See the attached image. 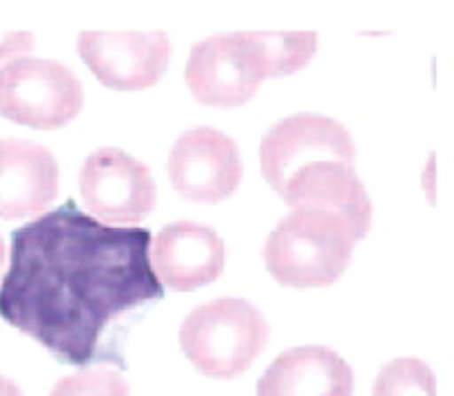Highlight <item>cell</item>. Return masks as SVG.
<instances>
[{
    "instance_id": "19",
    "label": "cell",
    "mask_w": 454,
    "mask_h": 396,
    "mask_svg": "<svg viewBox=\"0 0 454 396\" xmlns=\"http://www.w3.org/2000/svg\"><path fill=\"white\" fill-rule=\"evenodd\" d=\"M4 264V242H3V235H0V268Z\"/></svg>"
},
{
    "instance_id": "7",
    "label": "cell",
    "mask_w": 454,
    "mask_h": 396,
    "mask_svg": "<svg viewBox=\"0 0 454 396\" xmlns=\"http://www.w3.org/2000/svg\"><path fill=\"white\" fill-rule=\"evenodd\" d=\"M357 158L353 136L340 120L331 115L300 111L275 122L260 142V162L264 177L275 190L317 159H341L353 162Z\"/></svg>"
},
{
    "instance_id": "14",
    "label": "cell",
    "mask_w": 454,
    "mask_h": 396,
    "mask_svg": "<svg viewBox=\"0 0 454 396\" xmlns=\"http://www.w3.org/2000/svg\"><path fill=\"white\" fill-rule=\"evenodd\" d=\"M266 58V75L301 69L317 49V31H257Z\"/></svg>"
},
{
    "instance_id": "15",
    "label": "cell",
    "mask_w": 454,
    "mask_h": 396,
    "mask_svg": "<svg viewBox=\"0 0 454 396\" xmlns=\"http://www.w3.org/2000/svg\"><path fill=\"white\" fill-rule=\"evenodd\" d=\"M372 396H437V379L421 359H395L377 375Z\"/></svg>"
},
{
    "instance_id": "1",
    "label": "cell",
    "mask_w": 454,
    "mask_h": 396,
    "mask_svg": "<svg viewBox=\"0 0 454 396\" xmlns=\"http://www.w3.org/2000/svg\"><path fill=\"white\" fill-rule=\"evenodd\" d=\"M145 226H111L67 199L12 230L0 317L53 359L75 368H124L136 313L164 297Z\"/></svg>"
},
{
    "instance_id": "17",
    "label": "cell",
    "mask_w": 454,
    "mask_h": 396,
    "mask_svg": "<svg viewBox=\"0 0 454 396\" xmlns=\"http://www.w3.org/2000/svg\"><path fill=\"white\" fill-rule=\"evenodd\" d=\"M34 47L31 31H0V66Z\"/></svg>"
},
{
    "instance_id": "6",
    "label": "cell",
    "mask_w": 454,
    "mask_h": 396,
    "mask_svg": "<svg viewBox=\"0 0 454 396\" xmlns=\"http://www.w3.org/2000/svg\"><path fill=\"white\" fill-rule=\"evenodd\" d=\"M80 195L105 224H137L155 206L151 168L118 146H100L80 168Z\"/></svg>"
},
{
    "instance_id": "13",
    "label": "cell",
    "mask_w": 454,
    "mask_h": 396,
    "mask_svg": "<svg viewBox=\"0 0 454 396\" xmlns=\"http://www.w3.org/2000/svg\"><path fill=\"white\" fill-rule=\"evenodd\" d=\"M353 368L326 346H300L273 359L257 396H353Z\"/></svg>"
},
{
    "instance_id": "16",
    "label": "cell",
    "mask_w": 454,
    "mask_h": 396,
    "mask_svg": "<svg viewBox=\"0 0 454 396\" xmlns=\"http://www.w3.org/2000/svg\"><path fill=\"white\" fill-rule=\"evenodd\" d=\"M49 396H129V384L111 368H82L58 379Z\"/></svg>"
},
{
    "instance_id": "11",
    "label": "cell",
    "mask_w": 454,
    "mask_h": 396,
    "mask_svg": "<svg viewBox=\"0 0 454 396\" xmlns=\"http://www.w3.org/2000/svg\"><path fill=\"white\" fill-rule=\"evenodd\" d=\"M151 264L160 283L173 291H193L220 277L226 264V244L211 226L200 221H171L151 239Z\"/></svg>"
},
{
    "instance_id": "3",
    "label": "cell",
    "mask_w": 454,
    "mask_h": 396,
    "mask_svg": "<svg viewBox=\"0 0 454 396\" xmlns=\"http://www.w3.org/2000/svg\"><path fill=\"white\" fill-rule=\"evenodd\" d=\"M264 314L247 299L217 297L198 306L180 326V344L186 359L202 375L235 379L242 375L269 341Z\"/></svg>"
},
{
    "instance_id": "4",
    "label": "cell",
    "mask_w": 454,
    "mask_h": 396,
    "mask_svg": "<svg viewBox=\"0 0 454 396\" xmlns=\"http://www.w3.org/2000/svg\"><path fill=\"white\" fill-rule=\"evenodd\" d=\"M78 75L53 58L20 56L0 66V115L35 128H58L82 109Z\"/></svg>"
},
{
    "instance_id": "8",
    "label": "cell",
    "mask_w": 454,
    "mask_h": 396,
    "mask_svg": "<svg viewBox=\"0 0 454 396\" xmlns=\"http://www.w3.org/2000/svg\"><path fill=\"white\" fill-rule=\"evenodd\" d=\"M168 177L177 193L193 202L215 204L233 195L242 180L238 142L215 127L189 128L168 153Z\"/></svg>"
},
{
    "instance_id": "12",
    "label": "cell",
    "mask_w": 454,
    "mask_h": 396,
    "mask_svg": "<svg viewBox=\"0 0 454 396\" xmlns=\"http://www.w3.org/2000/svg\"><path fill=\"white\" fill-rule=\"evenodd\" d=\"M56 195V155L38 142L0 137V220L43 211Z\"/></svg>"
},
{
    "instance_id": "2",
    "label": "cell",
    "mask_w": 454,
    "mask_h": 396,
    "mask_svg": "<svg viewBox=\"0 0 454 396\" xmlns=\"http://www.w3.org/2000/svg\"><path fill=\"white\" fill-rule=\"evenodd\" d=\"M355 242L357 235L335 213L291 208L266 239V268L284 286H328L348 266Z\"/></svg>"
},
{
    "instance_id": "5",
    "label": "cell",
    "mask_w": 454,
    "mask_h": 396,
    "mask_svg": "<svg viewBox=\"0 0 454 396\" xmlns=\"http://www.w3.org/2000/svg\"><path fill=\"white\" fill-rule=\"evenodd\" d=\"M191 93L204 105L247 102L266 78V58L257 31L213 34L193 44L184 69Z\"/></svg>"
},
{
    "instance_id": "9",
    "label": "cell",
    "mask_w": 454,
    "mask_h": 396,
    "mask_svg": "<svg viewBox=\"0 0 454 396\" xmlns=\"http://www.w3.org/2000/svg\"><path fill=\"white\" fill-rule=\"evenodd\" d=\"M78 51L106 87L145 89L164 74L171 40L164 31H80Z\"/></svg>"
},
{
    "instance_id": "18",
    "label": "cell",
    "mask_w": 454,
    "mask_h": 396,
    "mask_svg": "<svg viewBox=\"0 0 454 396\" xmlns=\"http://www.w3.org/2000/svg\"><path fill=\"white\" fill-rule=\"evenodd\" d=\"M0 396H25V394H22L20 385H18L16 381L0 375Z\"/></svg>"
},
{
    "instance_id": "10",
    "label": "cell",
    "mask_w": 454,
    "mask_h": 396,
    "mask_svg": "<svg viewBox=\"0 0 454 396\" xmlns=\"http://www.w3.org/2000/svg\"><path fill=\"white\" fill-rule=\"evenodd\" d=\"M291 208H319L346 220L362 239L372 221V204L353 162L317 159L293 173L278 190Z\"/></svg>"
}]
</instances>
